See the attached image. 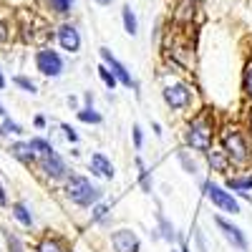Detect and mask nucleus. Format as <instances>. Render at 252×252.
I'll return each instance as SVG.
<instances>
[{
    "instance_id": "ea45409f",
    "label": "nucleus",
    "mask_w": 252,
    "mask_h": 252,
    "mask_svg": "<svg viewBox=\"0 0 252 252\" xmlns=\"http://www.w3.org/2000/svg\"><path fill=\"white\" fill-rule=\"evenodd\" d=\"M172 252H174V250H172Z\"/></svg>"
},
{
    "instance_id": "ddd939ff",
    "label": "nucleus",
    "mask_w": 252,
    "mask_h": 252,
    "mask_svg": "<svg viewBox=\"0 0 252 252\" xmlns=\"http://www.w3.org/2000/svg\"><path fill=\"white\" fill-rule=\"evenodd\" d=\"M10 154L18 159V161H23V164H33L35 161V152L31 149V144H23V141H18L10 146Z\"/></svg>"
},
{
    "instance_id": "f03ea898",
    "label": "nucleus",
    "mask_w": 252,
    "mask_h": 252,
    "mask_svg": "<svg viewBox=\"0 0 252 252\" xmlns=\"http://www.w3.org/2000/svg\"><path fill=\"white\" fill-rule=\"evenodd\" d=\"M202 189H204L207 199L212 202L215 207H220L222 212H232V215H237V212H240V204H237V199L232 197V192L222 189L220 184H215V182H204V184H202Z\"/></svg>"
},
{
    "instance_id": "58836bf2",
    "label": "nucleus",
    "mask_w": 252,
    "mask_h": 252,
    "mask_svg": "<svg viewBox=\"0 0 252 252\" xmlns=\"http://www.w3.org/2000/svg\"><path fill=\"white\" fill-rule=\"evenodd\" d=\"M0 116H5V109H3V103H0Z\"/></svg>"
},
{
    "instance_id": "6e6552de",
    "label": "nucleus",
    "mask_w": 252,
    "mask_h": 252,
    "mask_svg": "<svg viewBox=\"0 0 252 252\" xmlns=\"http://www.w3.org/2000/svg\"><path fill=\"white\" fill-rule=\"evenodd\" d=\"M111 245L116 252H139V247H141L136 232H131V229H116L111 235Z\"/></svg>"
},
{
    "instance_id": "4be33fe9",
    "label": "nucleus",
    "mask_w": 252,
    "mask_h": 252,
    "mask_svg": "<svg viewBox=\"0 0 252 252\" xmlns=\"http://www.w3.org/2000/svg\"><path fill=\"white\" fill-rule=\"evenodd\" d=\"M48 5H51V10H53V13H58V15H66V13H71L73 0H48Z\"/></svg>"
},
{
    "instance_id": "423d86ee",
    "label": "nucleus",
    "mask_w": 252,
    "mask_h": 252,
    "mask_svg": "<svg viewBox=\"0 0 252 252\" xmlns=\"http://www.w3.org/2000/svg\"><path fill=\"white\" fill-rule=\"evenodd\" d=\"M215 224L220 227V232H222V237L229 242V245H232L235 250H240V252H245L247 250V237H245V232H242V229L240 227H235L232 222H227L224 217H215Z\"/></svg>"
},
{
    "instance_id": "473e14b6",
    "label": "nucleus",
    "mask_w": 252,
    "mask_h": 252,
    "mask_svg": "<svg viewBox=\"0 0 252 252\" xmlns=\"http://www.w3.org/2000/svg\"><path fill=\"white\" fill-rule=\"evenodd\" d=\"M194 237H197V245H199V252H207V245H204V235H202V232H197Z\"/></svg>"
},
{
    "instance_id": "f8f14e48",
    "label": "nucleus",
    "mask_w": 252,
    "mask_h": 252,
    "mask_svg": "<svg viewBox=\"0 0 252 252\" xmlns=\"http://www.w3.org/2000/svg\"><path fill=\"white\" fill-rule=\"evenodd\" d=\"M91 172H94V174H98V177H103V179H114V174H116L114 164H111L106 157H103L101 152L91 154Z\"/></svg>"
},
{
    "instance_id": "1a4fd4ad",
    "label": "nucleus",
    "mask_w": 252,
    "mask_h": 252,
    "mask_svg": "<svg viewBox=\"0 0 252 252\" xmlns=\"http://www.w3.org/2000/svg\"><path fill=\"white\" fill-rule=\"evenodd\" d=\"M164 101H166V106H172V109H184V106H189V101H192V94H189L187 86L177 83V86L164 89Z\"/></svg>"
},
{
    "instance_id": "393cba45",
    "label": "nucleus",
    "mask_w": 252,
    "mask_h": 252,
    "mask_svg": "<svg viewBox=\"0 0 252 252\" xmlns=\"http://www.w3.org/2000/svg\"><path fill=\"white\" fill-rule=\"evenodd\" d=\"M13 83H15L18 89L28 91V94H35V83H33L31 78H26V76H15V78H13Z\"/></svg>"
},
{
    "instance_id": "412c9836",
    "label": "nucleus",
    "mask_w": 252,
    "mask_h": 252,
    "mask_svg": "<svg viewBox=\"0 0 252 252\" xmlns=\"http://www.w3.org/2000/svg\"><path fill=\"white\" fill-rule=\"evenodd\" d=\"M78 119H81L83 124H101V121H103V119H101V114H98V111H94L91 106L81 109V111H78Z\"/></svg>"
},
{
    "instance_id": "7ed1b4c3",
    "label": "nucleus",
    "mask_w": 252,
    "mask_h": 252,
    "mask_svg": "<svg viewBox=\"0 0 252 252\" xmlns=\"http://www.w3.org/2000/svg\"><path fill=\"white\" fill-rule=\"evenodd\" d=\"M222 144H224V154L232 159V161H247L250 159V146H247V141H245V136H242V131H237V129H229L227 134H224V139H222Z\"/></svg>"
},
{
    "instance_id": "c9c22d12",
    "label": "nucleus",
    "mask_w": 252,
    "mask_h": 252,
    "mask_svg": "<svg viewBox=\"0 0 252 252\" xmlns=\"http://www.w3.org/2000/svg\"><path fill=\"white\" fill-rule=\"evenodd\" d=\"M5 202H8V197H5V189L0 187V204H5Z\"/></svg>"
},
{
    "instance_id": "9d476101",
    "label": "nucleus",
    "mask_w": 252,
    "mask_h": 252,
    "mask_svg": "<svg viewBox=\"0 0 252 252\" xmlns=\"http://www.w3.org/2000/svg\"><path fill=\"white\" fill-rule=\"evenodd\" d=\"M58 43H61L63 51L78 53V48H81V33H78V28L71 26V23L61 26V28H58Z\"/></svg>"
},
{
    "instance_id": "bb28decb",
    "label": "nucleus",
    "mask_w": 252,
    "mask_h": 252,
    "mask_svg": "<svg viewBox=\"0 0 252 252\" xmlns=\"http://www.w3.org/2000/svg\"><path fill=\"white\" fill-rule=\"evenodd\" d=\"M242 86H245V94L252 98V63H247L245 68V78H242Z\"/></svg>"
},
{
    "instance_id": "a211bd4d",
    "label": "nucleus",
    "mask_w": 252,
    "mask_h": 252,
    "mask_svg": "<svg viewBox=\"0 0 252 252\" xmlns=\"http://www.w3.org/2000/svg\"><path fill=\"white\" fill-rule=\"evenodd\" d=\"M38 252H66V245H63L58 237H46L38 245Z\"/></svg>"
},
{
    "instance_id": "9b49d317",
    "label": "nucleus",
    "mask_w": 252,
    "mask_h": 252,
    "mask_svg": "<svg viewBox=\"0 0 252 252\" xmlns=\"http://www.w3.org/2000/svg\"><path fill=\"white\" fill-rule=\"evenodd\" d=\"M40 166H43V172L51 177V179H63L66 177V164H63V159L53 152V154H48V157H43V161H40Z\"/></svg>"
},
{
    "instance_id": "4c0bfd02",
    "label": "nucleus",
    "mask_w": 252,
    "mask_h": 252,
    "mask_svg": "<svg viewBox=\"0 0 252 252\" xmlns=\"http://www.w3.org/2000/svg\"><path fill=\"white\" fill-rule=\"evenodd\" d=\"M5 86V78H3V73H0V89H3Z\"/></svg>"
},
{
    "instance_id": "6ab92c4d",
    "label": "nucleus",
    "mask_w": 252,
    "mask_h": 252,
    "mask_svg": "<svg viewBox=\"0 0 252 252\" xmlns=\"http://www.w3.org/2000/svg\"><path fill=\"white\" fill-rule=\"evenodd\" d=\"M227 154L224 152H212L209 154V164H212V169H217V172H227Z\"/></svg>"
},
{
    "instance_id": "c756f323",
    "label": "nucleus",
    "mask_w": 252,
    "mask_h": 252,
    "mask_svg": "<svg viewBox=\"0 0 252 252\" xmlns=\"http://www.w3.org/2000/svg\"><path fill=\"white\" fill-rule=\"evenodd\" d=\"M61 129H63V134H66V139H68L71 144H76V141H78V134H76V129H73V126H68V124H63Z\"/></svg>"
},
{
    "instance_id": "5701e85b",
    "label": "nucleus",
    "mask_w": 252,
    "mask_h": 252,
    "mask_svg": "<svg viewBox=\"0 0 252 252\" xmlns=\"http://www.w3.org/2000/svg\"><path fill=\"white\" fill-rule=\"evenodd\" d=\"M159 224H161V237L166 240V242H174L177 240V235H174V227L169 224V222H166V217L159 212Z\"/></svg>"
},
{
    "instance_id": "39448f33",
    "label": "nucleus",
    "mask_w": 252,
    "mask_h": 252,
    "mask_svg": "<svg viewBox=\"0 0 252 252\" xmlns=\"http://www.w3.org/2000/svg\"><path fill=\"white\" fill-rule=\"evenodd\" d=\"M187 144L197 152H209V146H212V129L204 121H194L187 129Z\"/></svg>"
},
{
    "instance_id": "0eeeda50",
    "label": "nucleus",
    "mask_w": 252,
    "mask_h": 252,
    "mask_svg": "<svg viewBox=\"0 0 252 252\" xmlns=\"http://www.w3.org/2000/svg\"><path fill=\"white\" fill-rule=\"evenodd\" d=\"M98 56H101V61L109 66V71L116 76V81H119V83H124V86H136V83L131 81V73L126 71V66H124L121 61H116V58L111 56V51H109V48H98Z\"/></svg>"
},
{
    "instance_id": "a878e982",
    "label": "nucleus",
    "mask_w": 252,
    "mask_h": 252,
    "mask_svg": "<svg viewBox=\"0 0 252 252\" xmlns=\"http://www.w3.org/2000/svg\"><path fill=\"white\" fill-rule=\"evenodd\" d=\"M106 215H109V207H106V204H94V212H91V220H94V222L106 220Z\"/></svg>"
},
{
    "instance_id": "4468645a",
    "label": "nucleus",
    "mask_w": 252,
    "mask_h": 252,
    "mask_svg": "<svg viewBox=\"0 0 252 252\" xmlns=\"http://www.w3.org/2000/svg\"><path fill=\"white\" fill-rule=\"evenodd\" d=\"M224 189L227 192H247V189H252V174L250 177H229L224 182Z\"/></svg>"
},
{
    "instance_id": "f257e3e1",
    "label": "nucleus",
    "mask_w": 252,
    "mask_h": 252,
    "mask_svg": "<svg viewBox=\"0 0 252 252\" xmlns=\"http://www.w3.org/2000/svg\"><path fill=\"white\" fill-rule=\"evenodd\" d=\"M66 197L78 207H94L101 199V189L94 187L86 177H71L66 182Z\"/></svg>"
},
{
    "instance_id": "7c9ffc66",
    "label": "nucleus",
    "mask_w": 252,
    "mask_h": 252,
    "mask_svg": "<svg viewBox=\"0 0 252 252\" xmlns=\"http://www.w3.org/2000/svg\"><path fill=\"white\" fill-rule=\"evenodd\" d=\"M131 136H134V146H136V149H141V144H144V134H141V126H134V129H131Z\"/></svg>"
},
{
    "instance_id": "c85d7f7f",
    "label": "nucleus",
    "mask_w": 252,
    "mask_h": 252,
    "mask_svg": "<svg viewBox=\"0 0 252 252\" xmlns=\"http://www.w3.org/2000/svg\"><path fill=\"white\" fill-rule=\"evenodd\" d=\"M179 161L184 164V169H187L189 174H194V172H197V164H194V161H189V157H187L184 152H179Z\"/></svg>"
},
{
    "instance_id": "aec40b11",
    "label": "nucleus",
    "mask_w": 252,
    "mask_h": 252,
    "mask_svg": "<svg viewBox=\"0 0 252 252\" xmlns=\"http://www.w3.org/2000/svg\"><path fill=\"white\" fill-rule=\"evenodd\" d=\"M96 71H98V76H101V81H103V83H106V86H109L111 91H114L119 81H116V76H114V73L109 71V66H106V63H101V66H98Z\"/></svg>"
},
{
    "instance_id": "dca6fc26",
    "label": "nucleus",
    "mask_w": 252,
    "mask_h": 252,
    "mask_svg": "<svg viewBox=\"0 0 252 252\" xmlns=\"http://www.w3.org/2000/svg\"><path fill=\"white\" fill-rule=\"evenodd\" d=\"M13 217H15L20 224H26V227H31V224H33V215L28 212V207H26V204H20V202H18V204H13Z\"/></svg>"
},
{
    "instance_id": "2f4dec72",
    "label": "nucleus",
    "mask_w": 252,
    "mask_h": 252,
    "mask_svg": "<svg viewBox=\"0 0 252 252\" xmlns=\"http://www.w3.org/2000/svg\"><path fill=\"white\" fill-rule=\"evenodd\" d=\"M8 245H10V250H13V252H23V245H20V242H18V237H15V235H10V232H8Z\"/></svg>"
},
{
    "instance_id": "f704fd0d",
    "label": "nucleus",
    "mask_w": 252,
    "mask_h": 252,
    "mask_svg": "<svg viewBox=\"0 0 252 252\" xmlns=\"http://www.w3.org/2000/svg\"><path fill=\"white\" fill-rule=\"evenodd\" d=\"M35 126H38V129H43V126H46V119H43V116H35Z\"/></svg>"
},
{
    "instance_id": "2eb2a0df",
    "label": "nucleus",
    "mask_w": 252,
    "mask_h": 252,
    "mask_svg": "<svg viewBox=\"0 0 252 252\" xmlns=\"http://www.w3.org/2000/svg\"><path fill=\"white\" fill-rule=\"evenodd\" d=\"M121 20H124V31L129 33V35H136L139 23H136V15H134L131 5H124V8H121Z\"/></svg>"
},
{
    "instance_id": "f3484780",
    "label": "nucleus",
    "mask_w": 252,
    "mask_h": 252,
    "mask_svg": "<svg viewBox=\"0 0 252 252\" xmlns=\"http://www.w3.org/2000/svg\"><path fill=\"white\" fill-rule=\"evenodd\" d=\"M28 144H31V149H33V152H35L40 159H43V157H48V154H53V146H51L46 139H38V136H35V139H31Z\"/></svg>"
},
{
    "instance_id": "20e7f679",
    "label": "nucleus",
    "mask_w": 252,
    "mask_h": 252,
    "mask_svg": "<svg viewBox=\"0 0 252 252\" xmlns=\"http://www.w3.org/2000/svg\"><path fill=\"white\" fill-rule=\"evenodd\" d=\"M35 68L43 73V76H61L63 73V58L58 56V51H51V48H43L35 53Z\"/></svg>"
},
{
    "instance_id": "b1692460",
    "label": "nucleus",
    "mask_w": 252,
    "mask_h": 252,
    "mask_svg": "<svg viewBox=\"0 0 252 252\" xmlns=\"http://www.w3.org/2000/svg\"><path fill=\"white\" fill-rule=\"evenodd\" d=\"M136 166H139V177H141V187L144 192H152V179H149V172H146V166L141 159H136Z\"/></svg>"
},
{
    "instance_id": "72a5a7b5",
    "label": "nucleus",
    "mask_w": 252,
    "mask_h": 252,
    "mask_svg": "<svg viewBox=\"0 0 252 252\" xmlns=\"http://www.w3.org/2000/svg\"><path fill=\"white\" fill-rule=\"evenodd\" d=\"M8 38V28H5V23H0V43Z\"/></svg>"
},
{
    "instance_id": "cd10ccee",
    "label": "nucleus",
    "mask_w": 252,
    "mask_h": 252,
    "mask_svg": "<svg viewBox=\"0 0 252 252\" xmlns=\"http://www.w3.org/2000/svg\"><path fill=\"white\" fill-rule=\"evenodd\" d=\"M3 134H23V129H20L15 121L5 119V121H3Z\"/></svg>"
},
{
    "instance_id": "e433bc0d",
    "label": "nucleus",
    "mask_w": 252,
    "mask_h": 252,
    "mask_svg": "<svg viewBox=\"0 0 252 252\" xmlns=\"http://www.w3.org/2000/svg\"><path fill=\"white\" fill-rule=\"evenodd\" d=\"M96 3H98V5H111L114 0H96Z\"/></svg>"
}]
</instances>
